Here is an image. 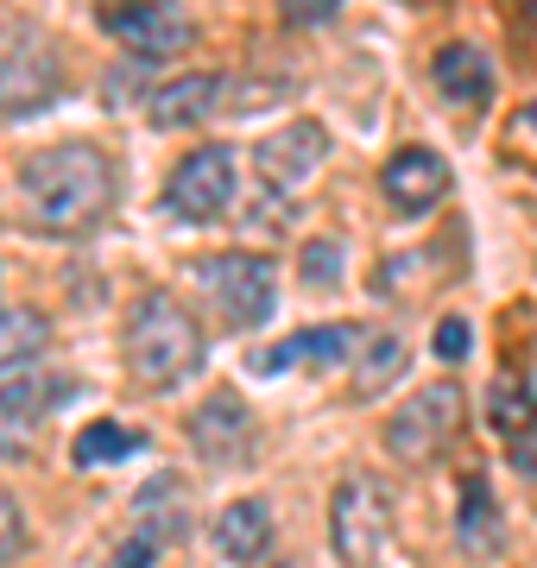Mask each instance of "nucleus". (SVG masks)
<instances>
[{"label": "nucleus", "instance_id": "obj_19", "mask_svg": "<svg viewBox=\"0 0 537 568\" xmlns=\"http://www.w3.org/2000/svg\"><path fill=\"white\" fill-rule=\"evenodd\" d=\"M145 448V436L140 429H126V424H108V417H95V424L77 436V467H114V462H126V455H140Z\"/></svg>", "mask_w": 537, "mask_h": 568}, {"label": "nucleus", "instance_id": "obj_4", "mask_svg": "<svg viewBox=\"0 0 537 568\" xmlns=\"http://www.w3.org/2000/svg\"><path fill=\"white\" fill-rule=\"evenodd\" d=\"M63 89V63L51 51V39H39L32 26H0V114H39L58 102Z\"/></svg>", "mask_w": 537, "mask_h": 568}, {"label": "nucleus", "instance_id": "obj_13", "mask_svg": "<svg viewBox=\"0 0 537 568\" xmlns=\"http://www.w3.org/2000/svg\"><path fill=\"white\" fill-rule=\"evenodd\" d=\"M215 549H222L227 562H260L272 549V506L266 499H234V506H222V518H215Z\"/></svg>", "mask_w": 537, "mask_h": 568}, {"label": "nucleus", "instance_id": "obj_16", "mask_svg": "<svg viewBox=\"0 0 537 568\" xmlns=\"http://www.w3.org/2000/svg\"><path fill=\"white\" fill-rule=\"evenodd\" d=\"M44 342H51L44 316H32V310H0V379H7V373H26V366H39Z\"/></svg>", "mask_w": 537, "mask_h": 568}, {"label": "nucleus", "instance_id": "obj_6", "mask_svg": "<svg viewBox=\"0 0 537 568\" xmlns=\"http://www.w3.org/2000/svg\"><path fill=\"white\" fill-rule=\"evenodd\" d=\"M203 284H209V297L222 304L227 328H260L272 316V304H278V272L260 253H222V260H209Z\"/></svg>", "mask_w": 537, "mask_h": 568}, {"label": "nucleus", "instance_id": "obj_21", "mask_svg": "<svg viewBox=\"0 0 537 568\" xmlns=\"http://www.w3.org/2000/svg\"><path fill=\"white\" fill-rule=\"evenodd\" d=\"M0 398L20 410V417L44 424V410L58 405V398H70V379H39V373H20V379H7V386H0Z\"/></svg>", "mask_w": 537, "mask_h": 568}, {"label": "nucleus", "instance_id": "obj_2", "mask_svg": "<svg viewBox=\"0 0 537 568\" xmlns=\"http://www.w3.org/2000/svg\"><path fill=\"white\" fill-rule=\"evenodd\" d=\"M196 361H203V328L190 323V310L165 291H145L126 316V373L140 386H178Z\"/></svg>", "mask_w": 537, "mask_h": 568}, {"label": "nucleus", "instance_id": "obj_14", "mask_svg": "<svg viewBox=\"0 0 537 568\" xmlns=\"http://www.w3.org/2000/svg\"><path fill=\"white\" fill-rule=\"evenodd\" d=\"M354 354V328H297L278 347L260 354V373H285V366H342Z\"/></svg>", "mask_w": 537, "mask_h": 568}, {"label": "nucleus", "instance_id": "obj_11", "mask_svg": "<svg viewBox=\"0 0 537 568\" xmlns=\"http://www.w3.org/2000/svg\"><path fill=\"white\" fill-rule=\"evenodd\" d=\"M190 448H196L209 467H234V462L253 448L247 405H241L234 392H215V398H209L196 417H190Z\"/></svg>", "mask_w": 537, "mask_h": 568}, {"label": "nucleus", "instance_id": "obj_12", "mask_svg": "<svg viewBox=\"0 0 537 568\" xmlns=\"http://www.w3.org/2000/svg\"><path fill=\"white\" fill-rule=\"evenodd\" d=\"M430 77H436V89H443L455 108L494 102V58H487V51H475V44H443V51H436V63H430Z\"/></svg>", "mask_w": 537, "mask_h": 568}, {"label": "nucleus", "instance_id": "obj_22", "mask_svg": "<svg viewBox=\"0 0 537 568\" xmlns=\"http://www.w3.org/2000/svg\"><path fill=\"white\" fill-rule=\"evenodd\" d=\"M178 474H165V480H152V487L140 493V525H145V537H159V544H171V537H178V530H184V518H178V511H171V499H178Z\"/></svg>", "mask_w": 537, "mask_h": 568}, {"label": "nucleus", "instance_id": "obj_25", "mask_svg": "<svg viewBox=\"0 0 537 568\" xmlns=\"http://www.w3.org/2000/svg\"><path fill=\"white\" fill-rule=\"evenodd\" d=\"M468 342H475V335H468V323H462V316H443V323H436V335H430L436 361H468Z\"/></svg>", "mask_w": 537, "mask_h": 568}, {"label": "nucleus", "instance_id": "obj_23", "mask_svg": "<svg viewBox=\"0 0 537 568\" xmlns=\"http://www.w3.org/2000/svg\"><path fill=\"white\" fill-rule=\"evenodd\" d=\"M342 241H304V260H297V272H304V284H316V291H330V284H342Z\"/></svg>", "mask_w": 537, "mask_h": 568}, {"label": "nucleus", "instance_id": "obj_17", "mask_svg": "<svg viewBox=\"0 0 537 568\" xmlns=\"http://www.w3.org/2000/svg\"><path fill=\"white\" fill-rule=\"evenodd\" d=\"M487 424L513 443V436H525V429H537V398L531 386L518 379V373H499L494 386H487Z\"/></svg>", "mask_w": 537, "mask_h": 568}, {"label": "nucleus", "instance_id": "obj_1", "mask_svg": "<svg viewBox=\"0 0 537 568\" xmlns=\"http://www.w3.org/2000/svg\"><path fill=\"white\" fill-rule=\"evenodd\" d=\"M20 190H26L39 227H51V234H83L114 203V164L95 145H51L39 159H26Z\"/></svg>", "mask_w": 537, "mask_h": 568}, {"label": "nucleus", "instance_id": "obj_28", "mask_svg": "<svg viewBox=\"0 0 537 568\" xmlns=\"http://www.w3.org/2000/svg\"><path fill=\"white\" fill-rule=\"evenodd\" d=\"M513 462L525 467V474H537V429H525V436H513Z\"/></svg>", "mask_w": 537, "mask_h": 568}, {"label": "nucleus", "instance_id": "obj_20", "mask_svg": "<svg viewBox=\"0 0 537 568\" xmlns=\"http://www.w3.org/2000/svg\"><path fill=\"white\" fill-rule=\"evenodd\" d=\"M398 373H405V342H398V335H373L367 361H361V373H354V398H379Z\"/></svg>", "mask_w": 537, "mask_h": 568}, {"label": "nucleus", "instance_id": "obj_8", "mask_svg": "<svg viewBox=\"0 0 537 568\" xmlns=\"http://www.w3.org/2000/svg\"><path fill=\"white\" fill-rule=\"evenodd\" d=\"M108 32L133 51V58H178L190 44V13L178 0H126L108 13Z\"/></svg>", "mask_w": 537, "mask_h": 568}, {"label": "nucleus", "instance_id": "obj_29", "mask_svg": "<svg viewBox=\"0 0 537 568\" xmlns=\"http://www.w3.org/2000/svg\"><path fill=\"white\" fill-rule=\"evenodd\" d=\"M525 126H537V102H531V108H525Z\"/></svg>", "mask_w": 537, "mask_h": 568}, {"label": "nucleus", "instance_id": "obj_18", "mask_svg": "<svg viewBox=\"0 0 537 568\" xmlns=\"http://www.w3.org/2000/svg\"><path fill=\"white\" fill-rule=\"evenodd\" d=\"M462 549L468 556H494L499 549V506L487 480H462Z\"/></svg>", "mask_w": 537, "mask_h": 568}, {"label": "nucleus", "instance_id": "obj_7", "mask_svg": "<svg viewBox=\"0 0 537 568\" xmlns=\"http://www.w3.org/2000/svg\"><path fill=\"white\" fill-rule=\"evenodd\" d=\"M227 203H234V152L222 145H196L165 178V209L178 222H215Z\"/></svg>", "mask_w": 537, "mask_h": 568}, {"label": "nucleus", "instance_id": "obj_26", "mask_svg": "<svg viewBox=\"0 0 537 568\" xmlns=\"http://www.w3.org/2000/svg\"><path fill=\"white\" fill-rule=\"evenodd\" d=\"M20 544H26V518H20V506H13V493L0 487V562L20 556Z\"/></svg>", "mask_w": 537, "mask_h": 568}, {"label": "nucleus", "instance_id": "obj_9", "mask_svg": "<svg viewBox=\"0 0 537 568\" xmlns=\"http://www.w3.org/2000/svg\"><path fill=\"white\" fill-rule=\"evenodd\" d=\"M379 183H386V203H393L398 215H430V209L449 196V164L436 159L430 145H405V152L386 159Z\"/></svg>", "mask_w": 537, "mask_h": 568}, {"label": "nucleus", "instance_id": "obj_10", "mask_svg": "<svg viewBox=\"0 0 537 568\" xmlns=\"http://www.w3.org/2000/svg\"><path fill=\"white\" fill-rule=\"evenodd\" d=\"M253 159H260V178H266L272 190H297L316 164L330 159V133L316 121H291V126H278L272 140H260Z\"/></svg>", "mask_w": 537, "mask_h": 568}, {"label": "nucleus", "instance_id": "obj_3", "mask_svg": "<svg viewBox=\"0 0 537 568\" xmlns=\"http://www.w3.org/2000/svg\"><path fill=\"white\" fill-rule=\"evenodd\" d=\"M393 487L379 474H348L330 499V544L342 562H379L393 544Z\"/></svg>", "mask_w": 537, "mask_h": 568}, {"label": "nucleus", "instance_id": "obj_5", "mask_svg": "<svg viewBox=\"0 0 537 568\" xmlns=\"http://www.w3.org/2000/svg\"><path fill=\"white\" fill-rule=\"evenodd\" d=\"M455 429H462V386L455 379H436V386L412 392L393 410L386 448H393L398 462H430V455H443V443H449Z\"/></svg>", "mask_w": 537, "mask_h": 568}, {"label": "nucleus", "instance_id": "obj_27", "mask_svg": "<svg viewBox=\"0 0 537 568\" xmlns=\"http://www.w3.org/2000/svg\"><path fill=\"white\" fill-rule=\"evenodd\" d=\"M335 7H342V0H285V20L291 26H323Z\"/></svg>", "mask_w": 537, "mask_h": 568}, {"label": "nucleus", "instance_id": "obj_24", "mask_svg": "<svg viewBox=\"0 0 537 568\" xmlns=\"http://www.w3.org/2000/svg\"><path fill=\"white\" fill-rule=\"evenodd\" d=\"M32 448H39V424L20 417V410L0 398V462H26Z\"/></svg>", "mask_w": 537, "mask_h": 568}, {"label": "nucleus", "instance_id": "obj_15", "mask_svg": "<svg viewBox=\"0 0 537 568\" xmlns=\"http://www.w3.org/2000/svg\"><path fill=\"white\" fill-rule=\"evenodd\" d=\"M215 95H222V77H209V70H196V77H178L165 82V89H152V126H190L203 121V114H215Z\"/></svg>", "mask_w": 537, "mask_h": 568}]
</instances>
